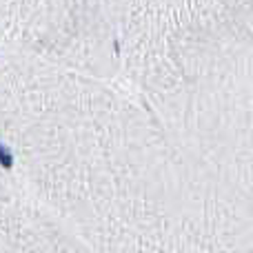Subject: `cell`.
<instances>
[{"label":"cell","mask_w":253,"mask_h":253,"mask_svg":"<svg viewBox=\"0 0 253 253\" xmlns=\"http://www.w3.org/2000/svg\"><path fill=\"white\" fill-rule=\"evenodd\" d=\"M0 167H2V169H11V167H13V156H11V151H9V149L4 147L2 142H0Z\"/></svg>","instance_id":"cell-1"}]
</instances>
